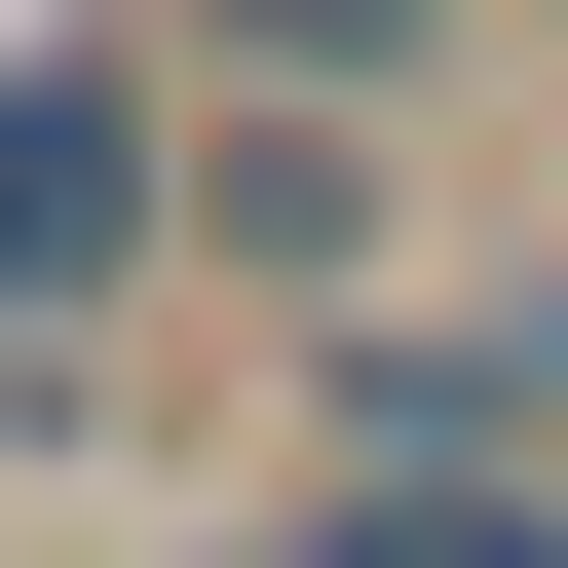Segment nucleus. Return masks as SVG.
Masks as SVG:
<instances>
[{"label":"nucleus","instance_id":"7ed1b4c3","mask_svg":"<svg viewBox=\"0 0 568 568\" xmlns=\"http://www.w3.org/2000/svg\"><path fill=\"white\" fill-rule=\"evenodd\" d=\"M304 568H568V493H417V455H342V493H304Z\"/></svg>","mask_w":568,"mask_h":568},{"label":"nucleus","instance_id":"20e7f679","mask_svg":"<svg viewBox=\"0 0 568 568\" xmlns=\"http://www.w3.org/2000/svg\"><path fill=\"white\" fill-rule=\"evenodd\" d=\"M417 39H455V0H227V77H265V114H379Z\"/></svg>","mask_w":568,"mask_h":568},{"label":"nucleus","instance_id":"f03ea898","mask_svg":"<svg viewBox=\"0 0 568 568\" xmlns=\"http://www.w3.org/2000/svg\"><path fill=\"white\" fill-rule=\"evenodd\" d=\"M342 379H379L417 493H530V455H568V265H530V304H455V342H342Z\"/></svg>","mask_w":568,"mask_h":568},{"label":"nucleus","instance_id":"f257e3e1","mask_svg":"<svg viewBox=\"0 0 568 568\" xmlns=\"http://www.w3.org/2000/svg\"><path fill=\"white\" fill-rule=\"evenodd\" d=\"M152 227H190V152H152L114 77H0V342H114Z\"/></svg>","mask_w":568,"mask_h":568}]
</instances>
